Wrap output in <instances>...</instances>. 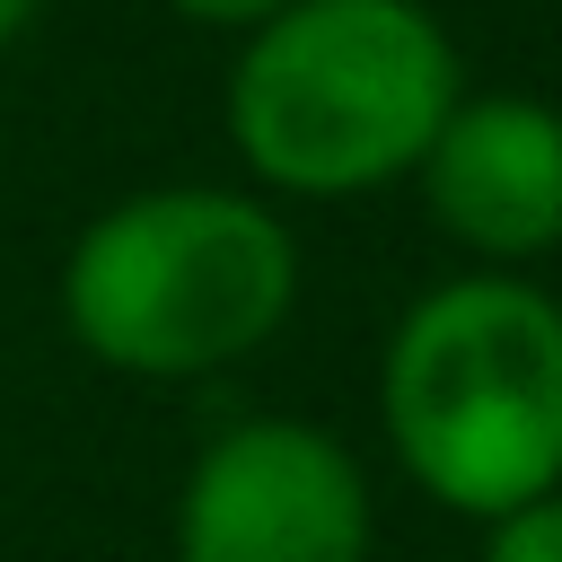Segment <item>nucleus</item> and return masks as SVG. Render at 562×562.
Instances as JSON below:
<instances>
[{"mask_svg": "<svg viewBox=\"0 0 562 562\" xmlns=\"http://www.w3.org/2000/svg\"><path fill=\"white\" fill-rule=\"evenodd\" d=\"M413 176L430 220L483 263H536L562 246V105L544 97H457Z\"/></svg>", "mask_w": 562, "mask_h": 562, "instance_id": "5", "label": "nucleus"}, {"mask_svg": "<svg viewBox=\"0 0 562 562\" xmlns=\"http://www.w3.org/2000/svg\"><path fill=\"white\" fill-rule=\"evenodd\" d=\"M299 299L290 228L228 184H158L97 211L61 263V325L123 378H211L281 334Z\"/></svg>", "mask_w": 562, "mask_h": 562, "instance_id": "3", "label": "nucleus"}, {"mask_svg": "<svg viewBox=\"0 0 562 562\" xmlns=\"http://www.w3.org/2000/svg\"><path fill=\"white\" fill-rule=\"evenodd\" d=\"M26 18H35V0H0V53L26 35Z\"/></svg>", "mask_w": 562, "mask_h": 562, "instance_id": "8", "label": "nucleus"}, {"mask_svg": "<svg viewBox=\"0 0 562 562\" xmlns=\"http://www.w3.org/2000/svg\"><path fill=\"white\" fill-rule=\"evenodd\" d=\"M483 562H562V492H544V501H527V509L492 518Z\"/></svg>", "mask_w": 562, "mask_h": 562, "instance_id": "6", "label": "nucleus"}, {"mask_svg": "<svg viewBox=\"0 0 562 562\" xmlns=\"http://www.w3.org/2000/svg\"><path fill=\"white\" fill-rule=\"evenodd\" d=\"M176 562H369V474L316 422H228L176 492Z\"/></svg>", "mask_w": 562, "mask_h": 562, "instance_id": "4", "label": "nucleus"}, {"mask_svg": "<svg viewBox=\"0 0 562 562\" xmlns=\"http://www.w3.org/2000/svg\"><path fill=\"white\" fill-rule=\"evenodd\" d=\"M176 9H184V18H202V26H246V35H255V26H263V18H281L290 0H176Z\"/></svg>", "mask_w": 562, "mask_h": 562, "instance_id": "7", "label": "nucleus"}, {"mask_svg": "<svg viewBox=\"0 0 562 562\" xmlns=\"http://www.w3.org/2000/svg\"><path fill=\"white\" fill-rule=\"evenodd\" d=\"M395 465L465 518L562 492V299L518 272H465L404 307L378 369Z\"/></svg>", "mask_w": 562, "mask_h": 562, "instance_id": "2", "label": "nucleus"}, {"mask_svg": "<svg viewBox=\"0 0 562 562\" xmlns=\"http://www.w3.org/2000/svg\"><path fill=\"white\" fill-rule=\"evenodd\" d=\"M457 44L422 0H290L228 70V140L272 193H378L457 114Z\"/></svg>", "mask_w": 562, "mask_h": 562, "instance_id": "1", "label": "nucleus"}]
</instances>
